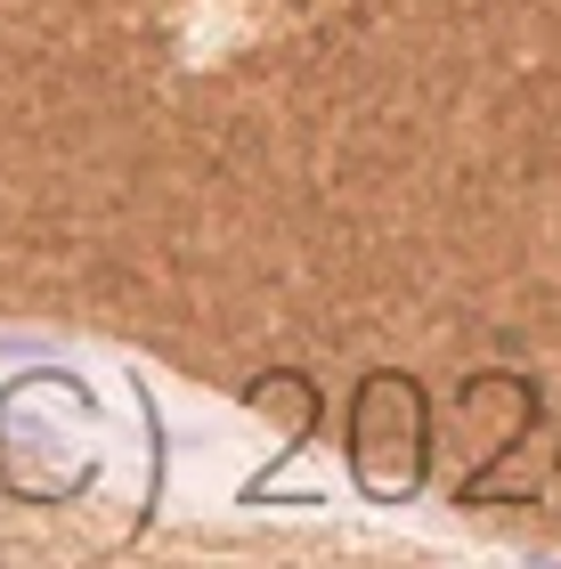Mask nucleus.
<instances>
[{
	"instance_id": "obj_1",
	"label": "nucleus",
	"mask_w": 561,
	"mask_h": 569,
	"mask_svg": "<svg viewBox=\"0 0 561 569\" xmlns=\"http://www.w3.org/2000/svg\"><path fill=\"white\" fill-rule=\"evenodd\" d=\"M342 456H350V480L374 505H407L431 472V391L399 367L359 375L350 423H342Z\"/></svg>"
},
{
	"instance_id": "obj_2",
	"label": "nucleus",
	"mask_w": 561,
	"mask_h": 569,
	"mask_svg": "<svg viewBox=\"0 0 561 569\" xmlns=\"http://www.w3.org/2000/svg\"><path fill=\"white\" fill-rule=\"evenodd\" d=\"M455 423L472 431V472H464L455 497L480 505L489 472L521 448L529 431H538V382H521V375H504V367L497 375H464V391H455Z\"/></svg>"
},
{
	"instance_id": "obj_3",
	"label": "nucleus",
	"mask_w": 561,
	"mask_h": 569,
	"mask_svg": "<svg viewBox=\"0 0 561 569\" xmlns=\"http://www.w3.org/2000/svg\"><path fill=\"white\" fill-rule=\"evenodd\" d=\"M244 407H252V416H277V423H285V456H301V448H310V439H318V382L310 375H261V382H252V391H244Z\"/></svg>"
}]
</instances>
